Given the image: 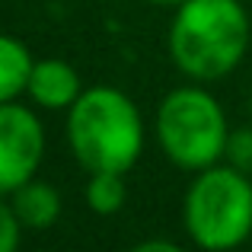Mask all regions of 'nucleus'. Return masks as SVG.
Returning a JSON list of instances; mask_svg holds the SVG:
<instances>
[{
  "label": "nucleus",
  "mask_w": 252,
  "mask_h": 252,
  "mask_svg": "<svg viewBox=\"0 0 252 252\" xmlns=\"http://www.w3.org/2000/svg\"><path fill=\"white\" fill-rule=\"evenodd\" d=\"M45 154L42 122L26 105L13 102L0 105V195H13L19 185L35 176Z\"/></svg>",
  "instance_id": "5"
},
{
  "label": "nucleus",
  "mask_w": 252,
  "mask_h": 252,
  "mask_svg": "<svg viewBox=\"0 0 252 252\" xmlns=\"http://www.w3.org/2000/svg\"><path fill=\"white\" fill-rule=\"evenodd\" d=\"M182 220L195 246L208 252L236 249L252 233V176L217 163L201 169L185 191Z\"/></svg>",
  "instance_id": "3"
},
{
  "label": "nucleus",
  "mask_w": 252,
  "mask_h": 252,
  "mask_svg": "<svg viewBox=\"0 0 252 252\" xmlns=\"http://www.w3.org/2000/svg\"><path fill=\"white\" fill-rule=\"evenodd\" d=\"M32 102L42 109H70L80 99L83 86H80V74L70 61L61 58H42L32 64L29 74V90Z\"/></svg>",
  "instance_id": "6"
},
{
  "label": "nucleus",
  "mask_w": 252,
  "mask_h": 252,
  "mask_svg": "<svg viewBox=\"0 0 252 252\" xmlns=\"http://www.w3.org/2000/svg\"><path fill=\"white\" fill-rule=\"evenodd\" d=\"M32 55L19 38L0 32V105L13 102L19 93L29 90V74H32Z\"/></svg>",
  "instance_id": "8"
},
{
  "label": "nucleus",
  "mask_w": 252,
  "mask_h": 252,
  "mask_svg": "<svg viewBox=\"0 0 252 252\" xmlns=\"http://www.w3.org/2000/svg\"><path fill=\"white\" fill-rule=\"evenodd\" d=\"M252 23L240 0H185L169 26V55L185 77L211 83L243 61Z\"/></svg>",
  "instance_id": "1"
},
{
  "label": "nucleus",
  "mask_w": 252,
  "mask_h": 252,
  "mask_svg": "<svg viewBox=\"0 0 252 252\" xmlns=\"http://www.w3.org/2000/svg\"><path fill=\"white\" fill-rule=\"evenodd\" d=\"M67 144L83 169L128 172L144 150L141 112L115 86H90L67 109Z\"/></svg>",
  "instance_id": "2"
},
{
  "label": "nucleus",
  "mask_w": 252,
  "mask_h": 252,
  "mask_svg": "<svg viewBox=\"0 0 252 252\" xmlns=\"http://www.w3.org/2000/svg\"><path fill=\"white\" fill-rule=\"evenodd\" d=\"M125 195H128L125 172H90V182H86V204H90V211L109 217L125 208Z\"/></svg>",
  "instance_id": "9"
},
{
  "label": "nucleus",
  "mask_w": 252,
  "mask_h": 252,
  "mask_svg": "<svg viewBox=\"0 0 252 252\" xmlns=\"http://www.w3.org/2000/svg\"><path fill=\"white\" fill-rule=\"evenodd\" d=\"M150 3H160V6H179V3H185V0H150Z\"/></svg>",
  "instance_id": "13"
},
{
  "label": "nucleus",
  "mask_w": 252,
  "mask_h": 252,
  "mask_svg": "<svg viewBox=\"0 0 252 252\" xmlns=\"http://www.w3.org/2000/svg\"><path fill=\"white\" fill-rule=\"evenodd\" d=\"M230 166H236L240 172L252 176V128H240V131H230V141H227V154Z\"/></svg>",
  "instance_id": "10"
},
{
  "label": "nucleus",
  "mask_w": 252,
  "mask_h": 252,
  "mask_svg": "<svg viewBox=\"0 0 252 252\" xmlns=\"http://www.w3.org/2000/svg\"><path fill=\"white\" fill-rule=\"evenodd\" d=\"M249 105H252V99H249Z\"/></svg>",
  "instance_id": "14"
},
{
  "label": "nucleus",
  "mask_w": 252,
  "mask_h": 252,
  "mask_svg": "<svg viewBox=\"0 0 252 252\" xmlns=\"http://www.w3.org/2000/svg\"><path fill=\"white\" fill-rule=\"evenodd\" d=\"M61 191L48 182H35L29 179L13 191V211H16L19 223L26 230H48L51 223L61 217Z\"/></svg>",
  "instance_id": "7"
},
{
  "label": "nucleus",
  "mask_w": 252,
  "mask_h": 252,
  "mask_svg": "<svg viewBox=\"0 0 252 252\" xmlns=\"http://www.w3.org/2000/svg\"><path fill=\"white\" fill-rule=\"evenodd\" d=\"M131 252H182V249H179L172 240H144V243H137Z\"/></svg>",
  "instance_id": "12"
},
{
  "label": "nucleus",
  "mask_w": 252,
  "mask_h": 252,
  "mask_svg": "<svg viewBox=\"0 0 252 252\" xmlns=\"http://www.w3.org/2000/svg\"><path fill=\"white\" fill-rule=\"evenodd\" d=\"M163 154L182 169H208L227 154L230 128L220 102L201 86H179L157 109Z\"/></svg>",
  "instance_id": "4"
},
{
  "label": "nucleus",
  "mask_w": 252,
  "mask_h": 252,
  "mask_svg": "<svg viewBox=\"0 0 252 252\" xmlns=\"http://www.w3.org/2000/svg\"><path fill=\"white\" fill-rule=\"evenodd\" d=\"M23 223H19L13 204H3L0 201V252H16L19 249V240H23Z\"/></svg>",
  "instance_id": "11"
}]
</instances>
